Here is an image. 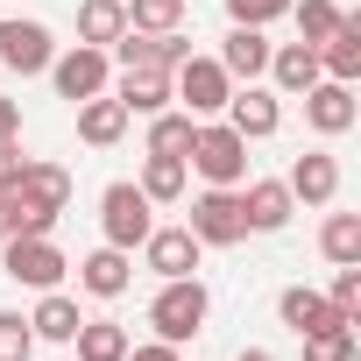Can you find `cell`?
<instances>
[{
	"mask_svg": "<svg viewBox=\"0 0 361 361\" xmlns=\"http://www.w3.org/2000/svg\"><path fill=\"white\" fill-rule=\"evenodd\" d=\"M298 99H305V128H312V135H326V142H333V135H347V128H354V114H361V106H354V85H340V78H319V85H312V92H298Z\"/></svg>",
	"mask_w": 361,
	"mask_h": 361,
	"instance_id": "cell-14",
	"label": "cell"
},
{
	"mask_svg": "<svg viewBox=\"0 0 361 361\" xmlns=\"http://www.w3.org/2000/svg\"><path fill=\"white\" fill-rule=\"evenodd\" d=\"M185 22V0H128V29L135 36H163Z\"/></svg>",
	"mask_w": 361,
	"mask_h": 361,
	"instance_id": "cell-31",
	"label": "cell"
},
{
	"mask_svg": "<svg viewBox=\"0 0 361 361\" xmlns=\"http://www.w3.org/2000/svg\"><path fill=\"white\" fill-rule=\"evenodd\" d=\"M283 15H290V0H227V22H241V29H269Z\"/></svg>",
	"mask_w": 361,
	"mask_h": 361,
	"instance_id": "cell-34",
	"label": "cell"
},
{
	"mask_svg": "<svg viewBox=\"0 0 361 361\" xmlns=\"http://www.w3.org/2000/svg\"><path fill=\"white\" fill-rule=\"evenodd\" d=\"M361 354V326H319L305 333V361H354Z\"/></svg>",
	"mask_w": 361,
	"mask_h": 361,
	"instance_id": "cell-30",
	"label": "cell"
},
{
	"mask_svg": "<svg viewBox=\"0 0 361 361\" xmlns=\"http://www.w3.org/2000/svg\"><path fill=\"white\" fill-rule=\"evenodd\" d=\"M22 170H29V156H22V142H15V135H0V185H15Z\"/></svg>",
	"mask_w": 361,
	"mask_h": 361,
	"instance_id": "cell-35",
	"label": "cell"
},
{
	"mask_svg": "<svg viewBox=\"0 0 361 361\" xmlns=\"http://www.w3.org/2000/svg\"><path fill=\"white\" fill-rule=\"evenodd\" d=\"M121 29H128V0H78V43L114 50Z\"/></svg>",
	"mask_w": 361,
	"mask_h": 361,
	"instance_id": "cell-24",
	"label": "cell"
},
{
	"mask_svg": "<svg viewBox=\"0 0 361 361\" xmlns=\"http://www.w3.org/2000/svg\"><path fill=\"white\" fill-rule=\"evenodd\" d=\"M128 121H135V114H128L114 92H92V99H78V142H85V149H114V142L128 135Z\"/></svg>",
	"mask_w": 361,
	"mask_h": 361,
	"instance_id": "cell-20",
	"label": "cell"
},
{
	"mask_svg": "<svg viewBox=\"0 0 361 361\" xmlns=\"http://www.w3.org/2000/svg\"><path fill=\"white\" fill-rule=\"evenodd\" d=\"M276 319H283L298 340H305V333H319V326H347V319L333 312V298H326V290H312V283H290V290L276 298Z\"/></svg>",
	"mask_w": 361,
	"mask_h": 361,
	"instance_id": "cell-21",
	"label": "cell"
},
{
	"mask_svg": "<svg viewBox=\"0 0 361 361\" xmlns=\"http://www.w3.org/2000/svg\"><path fill=\"white\" fill-rule=\"evenodd\" d=\"M185 170H199L206 185H241V177H248V142L227 121H199L192 149H185Z\"/></svg>",
	"mask_w": 361,
	"mask_h": 361,
	"instance_id": "cell-2",
	"label": "cell"
},
{
	"mask_svg": "<svg viewBox=\"0 0 361 361\" xmlns=\"http://www.w3.org/2000/svg\"><path fill=\"white\" fill-rule=\"evenodd\" d=\"M241 213H248V234H283L298 199L283 177H241Z\"/></svg>",
	"mask_w": 361,
	"mask_h": 361,
	"instance_id": "cell-11",
	"label": "cell"
},
{
	"mask_svg": "<svg viewBox=\"0 0 361 361\" xmlns=\"http://www.w3.org/2000/svg\"><path fill=\"white\" fill-rule=\"evenodd\" d=\"M8 234H22V199L0 185V241H8Z\"/></svg>",
	"mask_w": 361,
	"mask_h": 361,
	"instance_id": "cell-37",
	"label": "cell"
},
{
	"mask_svg": "<svg viewBox=\"0 0 361 361\" xmlns=\"http://www.w3.org/2000/svg\"><path fill=\"white\" fill-rule=\"evenodd\" d=\"M64 248L50 241V234H8L0 241V276H15L22 290H57L64 283Z\"/></svg>",
	"mask_w": 361,
	"mask_h": 361,
	"instance_id": "cell-3",
	"label": "cell"
},
{
	"mask_svg": "<svg viewBox=\"0 0 361 361\" xmlns=\"http://www.w3.org/2000/svg\"><path fill=\"white\" fill-rule=\"evenodd\" d=\"M269 50H276V43H269L262 29H241V22H234L227 43H220V71H227L234 85H255V78L269 71Z\"/></svg>",
	"mask_w": 361,
	"mask_h": 361,
	"instance_id": "cell-19",
	"label": "cell"
},
{
	"mask_svg": "<svg viewBox=\"0 0 361 361\" xmlns=\"http://www.w3.org/2000/svg\"><path fill=\"white\" fill-rule=\"evenodd\" d=\"M15 199H22V213H43V220H57L64 206H71V170L64 163H50V156H29V170L8 185Z\"/></svg>",
	"mask_w": 361,
	"mask_h": 361,
	"instance_id": "cell-8",
	"label": "cell"
},
{
	"mask_svg": "<svg viewBox=\"0 0 361 361\" xmlns=\"http://www.w3.org/2000/svg\"><path fill=\"white\" fill-rule=\"evenodd\" d=\"M185 185H192L185 156H149V163H142V199H149V206H177Z\"/></svg>",
	"mask_w": 361,
	"mask_h": 361,
	"instance_id": "cell-25",
	"label": "cell"
},
{
	"mask_svg": "<svg viewBox=\"0 0 361 361\" xmlns=\"http://www.w3.org/2000/svg\"><path fill=\"white\" fill-rule=\"evenodd\" d=\"M262 78H269V92H276V99H298V92H312V85H319V50H312V43H276Z\"/></svg>",
	"mask_w": 361,
	"mask_h": 361,
	"instance_id": "cell-17",
	"label": "cell"
},
{
	"mask_svg": "<svg viewBox=\"0 0 361 361\" xmlns=\"http://www.w3.org/2000/svg\"><path fill=\"white\" fill-rule=\"evenodd\" d=\"M199 234L192 227H149V241H142V262L170 283V276H199Z\"/></svg>",
	"mask_w": 361,
	"mask_h": 361,
	"instance_id": "cell-13",
	"label": "cell"
},
{
	"mask_svg": "<svg viewBox=\"0 0 361 361\" xmlns=\"http://www.w3.org/2000/svg\"><path fill=\"white\" fill-rule=\"evenodd\" d=\"M319 255H326L333 269L361 262V213H326V227H319Z\"/></svg>",
	"mask_w": 361,
	"mask_h": 361,
	"instance_id": "cell-27",
	"label": "cell"
},
{
	"mask_svg": "<svg viewBox=\"0 0 361 361\" xmlns=\"http://www.w3.org/2000/svg\"><path fill=\"white\" fill-rule=\"evenodd\" d=\"M227 128H234L241 142H269V135L283 128V99H276L269 85H234V92H227Z\"/></svg>",
	"mask_w": 361,
	"mask_h": 361,
	"instance_id": "cell-10",
	"label": "cell"
},
{
	"mask_svg": "<svg viewBox=\"0 0 361 361\" xmlns=\"http://www.w3.org/2000/svg\"><path fill=\"white\" fill-rule=\"evenodd\" d=\"M149 227H156V206L142 199V185H128V177H121V185H106L99 192V234H106V248H142L149 241Z\"/></svg>",
	"mask_w": 361,
	"mask_h": 361,
	"instance_id": "cell-4",
	"label": "cell"
},
{
	"mask_svg": "<svg viewBox=\"0 0 361 361\" xmlns=\"http://www.w3.org/2000/svg\"><path fill=\"white\" fill-rule=\"evenodd\" d=\"M121 361H185V354H177L170 340H142V347H128Z\"/></svg>",
	"mask_w": 361,
	"mask_h": 361,
	"instance_id": "cell-36",
	"label": "cell"
},
{
	"mask_svg": "<svg viewBox=\"0 0 361 361\" xmlns=\"http://www.w3.org/2000/svg\"><path fill=\"white\" fill-rule=\"evenodd\" d=\"M290 22H298V43H326L340 22H347V8H340V0H290Z\"/></svg>",
	"mask_w": 361,
	"mask_h": 361,
	"instance_id": "cell-29",
	"label": "cell"
},
{
	"mask_svg": "<svg viewBox=\"0 0 361 361\" xmlns=\"http://www.w3.org/2000/svg\"><path fill=\"white\" fill-rule=\"evenodd\" d=\"M50 85H57V99H92V92H106L114 85V57L106 50H92V43H71L64 57H50Z\"/></svg>",
	"mask_w": 361,
	"mask_h": 361,
	"instance_id": "cell-7",
	"label": "cell"
},
{
	"mask_svg": "<svg viewBox=\"0 0 361 361\" xmlns=\"http://www.w3.org/2000/svg\"><path fill=\"white\" fill-rule=\"evenodd\" d=\"M206 312H213V290H206L199 276H170V283L149 298V326H156V340H170V347H185L192 333H206Z\"/></svg>",
	"mask_w": 361,
	"mask_h": 361,
	"instance_id": "cell-1",
	"label": "cell"
},
{
	"mask_svg": "<svg viewBox=\"0 0 361 361\" xmlns=\"http://www.w3.org/2000/svg\"><path fill=\"white\" fill-rule=\"evenodd\" d=\"M170 92H177V106H185L192 121H220V114H227L234 78L220 71V57H185V64L170 71Z\"/></svg>",
	"mask_w": 361,
	"mask_h": 361,
	"instance_id": "cell-6",
	"label": "cell"
},
{
	"mask_svg": "<svg viewBox=\"0 0 361 361\" xmlns=\"http://www.w3.org/2000/svg\"><path fill=\"white\" fill-rule=\"evenodd\" d=\"M319 78H340V85L361 78V15H347V22L319 43Z\"/></svg>",
	"mask_w": 361,
	"mask_h": 361,
	"instance_id": "cell-22",
	"label": "cell"
},
{
	"mask_svg": "<svg viewBox=\"0 0 361 361\" xmlns=\"http://www.w3.org/2000/svg\"><path fill=\"white\" fill-rule=\"evenodd\" d=\"M78 326H85V319H78V298H64V290H43L36 312H29V333H36V340H57V347H71Z\"/></svg>",
	"mask_w": 361,
	"mask_h": 361,
	"instance_id": "cell-23",
	"label": "cell"
},
{
	"mask_svg": "<svg viewBox=\"0 0 361 361\" xmlns=\"http://www.w3.org/2000/svg\"><path fill=\"white\" fill-rule=\"evenodd\" d=\"M0 135H22V99L0 92Z\"/></svg>",
	"mask_w": 361,
	"mask_h": 361,
	"instance_id": "cell-38",
	"label": "cell"
},
{
	"mask_svg": "<svg viewBox=\"0 0 361 361\" xmlns=\"http://www.w3.org/2000/svg\"><path fill=\"white\" fill-rule=\"evenodd\" d=\"M234 361H276V354H269V347H241Z\"/></svg>",
	"mask_w": 361,
	"mask_h": 361,
	"instance_id": "cell-39",
	"label": "cell"
},
{
	"mask_svg": "<svg viewBox=\"0 0 361 361\" xmlns=\"http://www.w3.org/2000/svg\"><path fill=\"white\" fill-rule=\"evenodd\" d=\"M50 57H57V43H50V29H43V22H29V15H8V22H0V64H8V71L43 78V71H50Z\"/></svg>",
	"mask_w": 361,
	"mask_h": 361,
	"instance_id": "cell-9",
	"label": "cell"
},
{
	"mask_svg": "<svg viewBox=\"0 0 361 361\" xmlns=\"http://www.w3.org/2000/svg\"><path fill=\"white\" fill-rule=\"evenodd\" d=\"M36 333H29V319L22 312H0V361H36Z\"/></svg>",
	"mask_w": 361,
	"mask_h": 361,
	"instance_id": "cell-32",
	"label": "cell"
},
{
	"mask_svg": "<svg viewBox=\"0 0 361 361\" xmlns=\"http://www.w3.org/2000/svg\"><path fill=\"white\" fill-rule=\"evenodd\" d=\"M106 57H114L121 71H128V64H149V71H177V64L192 57V36H185V29H163V36H135V29H121V43H114Z\"/></svg>",
	"mask_w": 361,
	"mask_h": 361,
	"instance_id": "cell-12",
	"label": "cell"
},
{
	"mask_svg": "<svg viewBox=\"0 0 361 361\" xmlns=\"http://www.w3.org/2000/svg\"><path fill=\"white\" fill-rule=\"evenodd\" d=\"M192 114L185 106H163V114H149V156H185L192 149Z\"/></svg>",
	"mask_w": 361,
	"mask_h": 361,
	"instance_id": "cell-28",
	"label": "cell"
},
{
	"mask_svg": "<svg viewBox=\"0 0 361 361\" xmlns=\"http://www.w3.org/2000/svg\"><path fill=\"white\" fill-rule=\"evenodd\" d=\"M128 283H135V255H128V248H106V241H99V248L78 262V290H85V298H106V305H114V298H128Z\"/></svg>",
	"mask_w": 361,
	"mask_h": 361,
	"instance_id": "cell-16",
	"label": "cell"
},
{
	"mask_svg": "<svg viewBox=\"0 0 361 361\" xmlns=\"http://www.w3.org/2000/svg\"><path fill=\"white\" fill-rule=\"evenodd\" d=\"M106 92H114L128 114H142V121H149V114H163V106H177V92H170V71H149V64H128V71H121Z\"/></svg>",
	"mask_w": 361,
	"mask_h": 361,
	"instance_id": "cell-18",
	"label": "cell"
},
{
	"mask_svg": "<svg viewBox=\"0 0 361 361\" xmlns=\"http://www.w3.org/2000/svg\"><path fill=\"white\" fill-rule=\"evenodd\" d=\"M185 227L199 234V248H234V241H248L241 185H206V192L192 199V220H185Z\"/></svg>",
	"mask_w": 361,
	"mask_h": 361,
	"instance_id": "cell-5",
	"label": "cell"
},
{
	"mask_svg": "<svg viewBox=\"0 0 361 361\" xmlns=\"http://www.w3.org/2000/svg\"><path fill=\"white\" fill-rule=\"evenodd\" d=\"M333 312L347 319V326H361V262H347V269H333Z\"/></svg>",
	"mask_w": 361,
	"mask_h": 361,
	"instance_id": "cell-33",
	"label": "cell"
},
{
	"mask_svg": "<svg viewBox=\"0 0 361 361\" xmlns=\"http://www.w3.org/2000/svg\"><path fill=\"white\" fill-rule=\"evenodd\" d=\"M283 185H290L298 206H333V199H340V156H333V149H305V156L290 163Z\"/></svg>",
	"mask_w": 361,
	"mask_h": 361,
	"instance_id": "cell-15",
	"label": "cell"
},
{
	"mask_svg": "<svg viewBox=\"0 0 361 361\" xmlns=\"http://www.w3.org/2000/svg\"><path fill=\"white\" fill-rule=\"evenodd\" d=\"M71 347H78V361H121V354L135 347V333L114 326V319H85V326L71 333Z\"/></svg>",
	"mask_w": 361,
	"mask_h": 361,
	"instance_id": "cell-26",
	"label": "cell"
}]
</instances>
